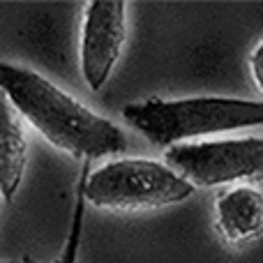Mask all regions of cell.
Listing matches in <instances>:
<instances>
[{
    "label": "cell",
    "instance_id": "obj_4",
    "mask_svg": "<svg viewBox=\"0 0 263 263\" xmlns=\"http://www.w3.org/2000/svg\"><path fill=\"white\" fill-rule=\"evenodd\" d=\"M164 159L182 173L192 185L217 187L240 178L263 173V139L203 141V143H178L164 153Z\"/></svg>",
    "mask_w": 263,
    "mask_h": 263
},
{
    "label": "cell",
    "instance_id": "obj_2",
    "mask_svg": "<svg viewBox=\"0 0 263 263\" xmlns=\"http://www.w3.org/2000/svg\"><path fill=\"white\" fill-rule=\"evenodd\" d=\"M123 120L159 148H173L194 136L236 132L263 125V102L231 97H150L123 109Z\"/></svg>",
    "mask_w": 263,
    "mask_h": 263
},
{
    "label": "cell",
    "instance_id": "obj_9",
    "mask_svg": "<svg viewBox=\"0 0 263 263\" xmlns=\"http://www.w3.org/2000/svg\"><path fill=\"white\" fill-rule=\"evenodd\" d=\"M250 67H252V79H254L256 88L263 92V40L256 44L254 53L250 58Z\"/></svg>",
    "mask_w": 263,
    "mask_h": 263
},
{
    "label": "cell",
    "instance_id": "obj_1",
    "mask_svg": "<svg viewBox=\"0 0 263 263\" xmlns=\"http://www.w3.org/2000/svg\"><path fill=\"white\" fill-rule=\"evenodd\" d=\"M0 88L21 118L74 157L95 159L127 150V136L118 125L92 114L32 69L3 63Z\"/></svg>",
    "mask_w": 263,
    "mask_h": 263
},
{
    "label": "cell",
    "instance_id": "obj_8",
    "mask_svg": "<svg viewBox=\"0 0 263 263\" xmlns=\"http://www.w3.org/2000/svg\"><path fill=\"white\" fill-rule=\"evenodd\" d=\"M88 159H83L81 164V173H79V182H77V203H74V213H72V222H69V233H67V242H65L63 254L58 256L55 263H77L79 259V247H81V233H83V217H86V185H88Z\"/></svg>",
    "mask_w": 263,
    "mask_h": 263
},
{
    "label": "cell",
    "instance_id": "obj_3",
    "mask_svg": "<svg viewBox=\"0 0 263 263\" xmlns=\"http://www.w3.org/2000/svg\"><path fill=\"white\" fill-rule=\"evenodd\" d=\"M194 185L180 178L162 162L125 157L95 168L88 178L86 199L95 208L106 210H148L164 208L190 199Z\"/></svg>",
    "mask_w": 263,
    "mask_h": 263
},
{
    "label": "cell",
    "instance_id": "obj_5",
    "mask_svg": "<svg viewBox=\"0 0 263 263\" xmlns=\"http://www.w3.org/2000/svg\"><path fill=\"white\" fill-rule=\"evenodd\" d=\"M123 0H90L81 30V74L90 90H102L123 51L125 26Z\"/></svg>",
    "mask_w": 263,
    "mask_h": 263
},
{
    "label": "cell",
    "instance_id": "obj_7",
    "mask_svg": "<svg viewBox=\"0 0 263 263\" xmlns=\"http://www.w3.org/2000/svg\"><path fill=\"white\" fill-rule=\"evenodd\" d=\"M26 171V134L21 116L3 95L0 102V185L3 199L12 201Z\"/></svg>",
    "mask_w": 263,
    "mask_h": 263
},
{
    "label": "cell",
    "instance_id": "obj_6",
    "mask_svg": "<svg viewBox=\"0 0 263 263\" xmlns=\"http://www.w3.org/2000/svg\"><path fill=\"white\" fill-rule=\"evenodd\" d=\"M217 231L231 245H242L263 231V192L252 185H236L222 192L215 203Z\"/></svg>",
    "mask_w": 263,
    "mask_h": 263
}]
</instances>
